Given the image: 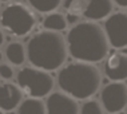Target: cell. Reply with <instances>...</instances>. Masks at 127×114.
Here are the masks:
<instances>
[{
  "label": "cell",
  "instance_id": "cell-12",
  "mask_svg": "<svg viewBox=\"0 0 127 114\" xmlns=\"http://www.w3.org/2000/svg\"><path fill=\"white\" fill-rule=\"evenodd\" d=\"M5 58L11 64L20 66L26 62L27 58V50L24 44L20 42H11L5 47Z\"/></svg>",
  "mask_w": 127,
  "mask_h": 114
},
{
  "label": "cell",
  "instance_id": "cell-3",
  "mask_svg": "<svg viewBox=\"0 0 127 114\" xmlns=\"http://www.w3.org/2000/svg\"><path fill=\"white\" fill-rule=\"evenodd\" d=\"M102 75L92 63L74 62L62 67L58 74L60 90L75 99H88L95 95L100 87Z\"/></svg>",
  "mask_w": 127,
  "mask_h": 114
},
{
  "label": "cell",
  "instance_id": "cell-25",
  "mask_svg": "<svg viewBox=\"0 0 127 114\" xmlns=\"http://www.w3.org/2000/svg\"><path fill=\"white\" fill-rule=\"evenodd\" d=\"M126 114H127V110H126Z\"/></svg>",
  "mask_w": 127,
  "mask_h": 114
},
{
  "label": "cell",
  "instance_id": "cell-16",
  "mask_svg": "<svg viewBox=\"0 0 127 114\" xmlns=\"http://www.w3.org/2000/svg\"><path fill=\"white\" fill-rule=\"evenodd\" d=\"M87 1L86 0H66L64 1V9H66V15H72L76 18H80L84 15Z\"/></svg>",
  "mask_w": 127,
  "mask_h": 114
},
{
  "label": "cell",
  "instance_id": "cell-17",
  "mask_svg": "<svg viewBox=\"0 0 127 114\" xmlns=\"http://www.w3.org/2000/svg\"><path fill=\"white\" fill-rule=\"evenodd\" d=\"M79 114H104V109L100 102L95 99H88L80 106Z\"/></svg>",
  "mask_w": 127,
  "mask_h": 114
},
{
  "label": "cell",
  "instance_id": "cell-24",
  "mask_svg": "<svg viewBox=\"0 0 127 114\" xmlns=\"http://www.w3.org/2000/svg\"><path fill=\"white\" fill-rule=\"evenodd\" d=\"M16 1H22V0H16Z\"/></svg>",
  "mask_w": 127,
  "mask_h": 114
},
{
  "label": "cell",
  "instance_id": "cell-15",
  "mask_svg": "<svg viewBox=\"0 0 127 114\" xmlns=\"http://www.w3.org/2000/svg\"><path fill=\"white\" fill-rule=\"evenodd\" d=\"M63 0H28L30 5L37 12L51 13L58 8Z\"/></svg>",
  "mask_w": 127,
  "mask_h": 114
},
{
  "label": "cell",
  "instance_id": "cell-13",
  "mask_svg": "<svg viewBox=\"0 0 127 114\" xmlns=\"http://www.w3.org/2000/svg\"><path fill=\"white\" fill-rule=\"evenodd\" d=\"M19 114H47L46 103L39 98H27L18 108Z\"/></svg>",
  "mask_w": 127,
  "mask_h": 114
},
{
  "label": "cell",
  "instance_id": "cell-21",
  "mask_svg": "<svg viewBox=\"0 0 127 114\" xmlns=\"http://www.w3.org/2000/svg\"><path fill=\"white\" fill-rule=\"evenodd\" d=\"M1 60H3V54L0 53V63H1Z\"/></svg>",
  "mask_w": 127,
  "mask_h": 114
},
{
  "label": "cell",
  "instance_id": "cell-4",
  "mask_svg": "<svg viewBox=\"0 0 127 114\" xmlns=\"http://www.w3.org/2000/svg\"><path fill=\"white\" fill-rule=\"evenodd\" d=\"M18 86L30 98H43L54 90V77L48 71L36 67H24L18 72Z\"/></svg>",
  "mask_w": 127,
  "mask_h": 114
},
{
  "label": "cell",
  "instance_id": "cell-1",
  "mask_svg": "<svg viewBox=\"0 0 127 114\" xmlns=\"http://www.w3.org/2000/svg\"><path fill=\"white\" fill-rule=\"evenodd\" d=\"M67 48L76 62L98 63L107 57L108 40L104 30L95 22H80L68 31Z\"/></svg>",
  "mask_w": 127,
  "mask_h": 114
},
{
  "label": "cell",
  "instance_id": "cell-20",
  "mask_svg": "<svg viewBox=\"0 0 127 114\" xmlns=\"http://www.w3.org/2000/svg\"><path fill=\"white\" fill-rule=\"evenodd\" d=\"M4 43V34H3V31L0 30V46Z\"/></svg>",
  "mask_w": 127,
  "mask_h": 114
},
{
  "label": "cell",
  "instance_id": "cell-22",
  "mask_svg": "<svg viewBox=\"0 0 127 114\" xmlns=\"http://www.w3.org/2000/svg\"><path fill=\"white\" fill-rule=\"evenodd\" d=\"M0 1H3V3H5V1H9V0H0Z\"/></svg>",
  "mask_w": 127,
  "mask_h": 114
},
{
  "label": "cell",
  "instance_id": "cell-11",
  "mask_svg": "<svg viewBox=\"0 0 127 114\" xmlns=\"http://www.w3.org/2000/svg\"><path fill=\"white\" fill-rule=\"evenodd\" d=\"M86 1H87V7L83 16L90 22L107 19L114 8L112 0H86Z\"/></svg>",
  "mask_w": 127,
  "mask_h": 114
},
{
  "label": "cell",
  "instance_id": "cell-6",
  "mask_svg": "<svg viewBox=\"0 0 127 114\" xmlns=\"http://www.w3.org/2000/svg\"><path fill=\"white\" fill-rule=\"evenodd\" d=\"M102 106L110 114L121 113L127 106V85L125 82H111L100 93Z\"/></svg>",
  "mask_w": 127,
  "mask_h": 114
},
{
  "label": "cell",
  "instance_id": "cell-7",
  "mask_svg": "<svg viewBox=\"0 0 127 114\" xmlns=\"http://www.w3.org/2000/svg\"><path fill=\"white\" fill-rule=\"evenodd\" d=\"M104 32L114 48L127 47V12L111 13L104 22Z\"/></svg>",
  "mask_w": 127,
  "mask_h": 114
},
{
  "label": "cell",
  "instance_id": "cell-2",
  "mask_svg": "<svg viewBox=\"0 0 127 114\" xmlns=\"http://www.w3.org/2000/svg\"><path fill=\"white\" fill-rule=\"evenodd\" d=\"M27 58L33 67L44 71H54L64 64L68 55L67 42L60 32L40 31L27 44Z\"/></svg>",
  "mask_w": 127,
  "mask_h": 114
},
{
  "label": "cell",
  "instance_id": "cell-14",
  "mask_svg": "<svg viewBox=\"0 0 127 114\" xmlns=\"http://www.w3.org/2000/svg\"><path fill=\"white\" fill-rule=\"evenodd\" d=\"M43 27L47 31H54V32H59V31L66 30L67 27L66 16L59 12H51L43 20Z\"/></svg>",
  "mask_w": 127,
  "mask_h": 114
},
{
  "label": "cell",
  "instance_id": "cell-9",
  "mask_svg": "<svg viewBox=\"0 0 127 114\" xmlns=\"http://www.w3.org/2000/svg\"><path fill=\"white\" fill-rule=\"evenodd\" d=\"M104 74L112 82L127 79V51L111 53L104 62Z\"/></svg>",
  "mask_w": 127,
  "mask_h": 114
},
{
  "label": "cell",
  "instance_id": "cell-8",
  "mask_svg": "<svg viewBox=\"0 0 127 114\" xmlns=\"http://www.w3.org/2000/svg\"><path fill=\"white\" fill-rule=\"evenodd\" d=\"M76 99L63 91L51 93L46 102L47 114H79Z\"/></svg>",
  "mask_w": 127,
  "mask_h": 114
},
{
  "label": "cell",
  "instance_id": "cell-10",
  "mask_svg": "<svg viewBox=\"0 0 127 114\" xmlns=\"http://www.w3.org/2000/svg\"><path fill=\"white\" fill-rule=\"evenodd\" d=\"M23 102V91L18 85L5 83L0 85V110L3 112H11L19 108Z\"/></svg>",
  "mask_w": 127,
  "mask_h": 114
},
{
  "label": "cell",
  "instance_id": "cell-19",
  "mask_svg": "<svg viewBox=\"0 0 127 114\" xmlns=\"http://www.w3.org/2000/svg\"><path fill=\"white\" fill-rule=\"evenodd\" d=\"M115 4H118L122 8H127V0H112Z\"/></svg>",
  "mask_w": 127,
  "mask_h": 114
},
{
  "label": "cell",
  "instance_id": "cell-18",
  "mask_svg": "<svg viewBox=\"0 0 127 114\" xmlns=\"http://www.w3.org/2000/svg\"><path fill=\"white\" fill-rule=\"evenodd\" d=\"M13 77V68L7 63H0V78L4 81H9Z\"/></svg>",
  "mask_w": 127,
  "mask_h": 114
},
{
  "label": "cell",
  "instance_id": "cell-5",
  "mask_svg": "<svg viewBox=\"0 0 127 114\" xmlns=\"http://www.w3.org/2000/svg\"><path fill=\"white\" fill-rule=\"evenodd\" d=\"M0 23L3 28L8 31L11 35L24 36L35 27L36 18L30 8L16 3V4L7 5L3 9L0 15Z\"/></svg>",
  "mask_w": 127,
  "mask_h": 114
},
{
  "label": "cell",
  "instance_id": "cell-23",
  "mask_svg": "<svg viewBox=\"0 0 127 114\" xmlns=\"http://www.w3.org/2000/svg\"><path fill=\"white\" fill-rule=\"evenodd\" d=\"M0 114H4V112H3V110H0Z\"/></svg>",
  "mask_w": 127,
  "mask_h": 114
}]
</instances>
